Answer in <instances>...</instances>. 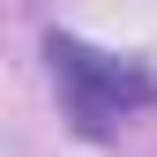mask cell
Returning <instances> with one entry per match:
<instances>
[{
  "instance_id": "obj_1",
  "label": "cell",
  "mask_w": 157,
  "mask_h": 157,
  "mask_svg": "<svg viewBox=\"0 0 157 157\" xmlns=\"http://www.w3.org/2000/svg\"><path fill=\"white\" fill-rule=\"evenodd\" d=\"M52 75H60V97H67V120L82 135H112L127 112H142L157 82L135 60H112V52H90L75 37H52Z\"/></svg>"
}]
</instances>
